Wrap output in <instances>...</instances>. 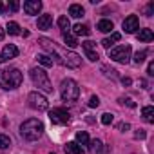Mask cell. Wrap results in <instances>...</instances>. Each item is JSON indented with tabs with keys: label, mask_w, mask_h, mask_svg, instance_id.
I'll return each mask as SVG.
<instances>
[{
	"label": "cell",
	"mask_w": 154,
	"mask_h": 154,
	"mask_svg": "<svg viewBox=\"0 0 154 154\" xmlns=\"http://www.w3.org/2000/svg\"><path fill=\"white\" fill-rule=\"evenodd\" d=\"M44 134V123L36 118H29L20 125V136L26 141H36Z\"/></svg>",
	"instance_id": "1"
},
{
	"label": "cell",
	"mask_w": 154,
	"mask_h": 154,
	"mask_svg": "<svg viewBox=\"0 0 154 154\" xmlns=\"http://www.w3.org/2000/svg\"><path fill=\"white\" fill-rule=\"evenodd\" d=\"M22 80H24V76L18 69H15V67L13 69H0V87L2 89H8V91L17 89V87H20Z\"/></svg>",
	"instance_id": "2"
},
{
	"label": "cell",
	"mask_w": 154,
	"mask_h": 154,
	"mask_svg": "<svg viewBox=\"0 0 154 154\" xmlns=\"http://www.w3.org/2000/svg\"><path fill=\"white\" fill-rule=\"evenodd\" d=\"M29 76H31L35 87H38V89L44 91V93H53V84H51V80H49L47 72H45L42 67H33V69L29 71Z\"/></svg>",
	"instance_id": "3"
},
{
	"label": "cell",
	"mask_w": 154,
	"mask_h": 154,
	"mask_svg": "<svg viewBox=\"0 0 154 154\" xmlns=\"http://www.w3.org/2000/svg\"><path fill=\"white\" fill-rule=\"evenodd\" d=\"M60 96H62L63 102H76V100H78V96H80L78 84H76L74 80H71V78L63 80L62 85H60Z\"/></svg>",
	"instance_id": "4"
},
{
	"label": "cell",
	"mask_w": 154,
	"mask_h": 154,
	"mask_svg": "<svg viewBox=\"0 0 154 154\" xmlns=\"http://www.w3.org/2000/svg\"><path fill=\"white\" fill-rule=\"evenodd\" d=\"M131 53H132L131 45L125 44V45H118L114 49H109V58L118 62V63H129L131 62Z\"/></svg>",
	"instance_id": "5"
},
{
	"label": "cell",
	"mask_w": 154,
	"mask_h": 154,
	"mask_svg": "<svg viewBox=\"0 0 154 154\" xmlns=\"http://www.w3.org/2000/svg\"><path fill=\"white\" fill-rule=\"evenodd\" d=\"M27 103H29V107L35 109V111H45V109L49 107L47 98H45L42 93H38V91L29 93V96H27Z\"/></svg>",
	"instance_id": "6"
},
{
	"label": "cell",
	"mask_w": 154,
	"mask_h": 154,
	"mask_svg": "<svg viewBox=\"0 0 154 154\" xmlns=\"http://www.w3.org/2000/svg\"><path fill=\"white\" fill-rule=\"evenodd\" d=\"M49 120H51L54 125H65V123L71 122V114H69L67 109H63V107H56V109L49 111Z\"/></svg>",
	"instance_id": "7"
},
{
	"label": "cell",
	"mask_w": 154,
	"mask_h": 154,
	"mask_svg": "<svg viewBox=\"0 0 154 154\" xmlns=\"http://www.w3.org/2000/svg\"><path fill=\"white\" fill-rule=\"evenodd\" d=\"M17 56H18V47L15 44H8V45H4L2 51H0V63H6V62L13 60Z\"/></svg>",
	"instance_id": "8"
},
{
	"label": "cell",
	"mask_w": 154,
	"mask_h": 154,
	"mask_svg": "<svg viewBox=\"0 0 154 154\" xmlns=\"http://www.w3.org/2000/svg\"><path fill=\"white\" fill-rule=\"evenodd\" d=\"M122 27H123V31H125L127 35L136 33V31L140 29V20H138V17H136V15H129V17L123 20Z\"/></svg>",
	"instance_id": "9"
},
{
	"label": "cell",
	"mask_w": 154,
	"mask_h": 154,
	"mask_svg": "<svg viewBox=\"0 0 154 154\" xmlns=\"http://www.w3.org/2000/svg\"><path fill=\"white\" fill-rule=\"evenodd\" d=\"M82 47H84V51H85V56H87L91 62H98V60H100L98 51H96V44H94V42L85 40V42H82Z\"/></svg>",
	"instance_id": "10"
},
{
	"label": "cell",
	"mask_w": 154,
	"mask_h": 154,
	"mask_svg": "<svg viewBox=\"0 0 154 154\" xmlns=\"http://www.w3.org/2000/svg\"><path fill=\"white\" fill-rule=\"evenodd\" d=\"M63 65H67V67H71V69H76V67H80L82 65V58H80V54H76V53H67L65 56H63Z\"/></svg>",
	"instance_id": "11"
},
{
	"label": "cell",
	"mask_w": 154,
	"mask_h": 154,
	"mask_svg": "<svg viewBox=\"0 0 154 154\" xmlns=\"http://www.w3.org/2000/svg\"><path fill=\"white\" fill-rule=\"evenodd\" d=\"M24 11H26V15H38L42 11V2L40 0H26Z\"/></svg>",
	"instance_id": "12"
},
{
	"label": "cell",
	"mask_w": 154,
	"mask_h": 154,
	"mask_svg": "<svg viewBox=\"0 0 154 154\" xmlns=\"http://www.w3.org/2000/svg\"><path fill=\"white\" fill-rule=\"evenodd\" d=\"M63 149H65V152H67V154H85L84 147H82V145H78L76 141H67Z\"/></svg>",
	"instance_id": "13"
},
{
	"label": "cell",
	"mask_w": 154,
	"mask_h": 154,
	"mask_svg": "<svg viewBox=\"0 0 154 154\" xmlns=\"http://www.w3.org/2000/svg\"><path fill=\"white\" fill-rule=\"evenodd\" d=\"M36 26H38V29H49L53 26V17L51 15H40Z\"/></svg>",
	"instance_id": "14"
},
{
	"label": "cell",
	"mask_w": 154,
	"mask_h": 154,
	"mask_svg": "<svg viewBox=\"0 0 154 154\" xmlns=\"http://www.w3.org/2000/svg\"><path fill=\"white\" fill-rule=\"evenodd\" d=\"M120 38H122V35H120V33H112L111 36H107V38H103V40H102V45H103L105 49H111L116 42H120Z\"/></svg>",
	"instance_id": "15"
},
{
	"label": "cell",
	"mask_w": 154,
	"mask_h": 154,
	"mask_svg": "<svg viewBox=\"0 0 154 154\" xmlns=\"http://www.w3.org/2000/svg\"><path fill=\"white\" fill-rule=\"evenodd\" d=\"M141 116L147 123H154V107L152 105H145L141 109Z\"/></svg>",
	"instance_id": "16"
},
{
	"label": "cell",
	"mask_w": 154,
	"mask_h": 154,
	"mask_svg": "<svg viewBox=\"0 0 154 154\" xmlns=\"http://www.w3.org/2000/svg\"><path fill=\"white\" fill-rule=\"evenodd\" d=\"M84 13H85V11H84V8H82L80 4H71V6H69V15H71L72 18H82Z\"/></svg>",
	"instance_id": "17"
},
{
	"label": "cell",
	"mask_w": 154,
	"mask_h": 154,
	"mask_svg": "<svg viewBox=\"0 0 154 154\" xmlns=\"http://www.w3.org/2000/svg\"><path fill=\"white\" fill-rule=\"evenodd\" d=\"M96 29H98V31H102V33H111V31L114 29V24H112L111 20H107V18H103V20H100V22H98V26H96Z\"/></svg>",
	"instance_id": "18"
},
{
	"label": "cell",
	"mask_w": 154,
	"mask_h": 154,
	"mask_svg": "<svg viewBox=\"0 0 154 154\" xmlns=\"http://www.w3.org/2000/svg\"><path fill=\"white\" fill-rule=\"evenodd\" d=\"M140 42H152L154 40V33L152 29H140V33L136 35Z\"/></svg>",
	"instance_id": "19"
},
{
	"label": "cell",
	"mask_w": 154,
	"mask_h": 154,
	"mask_svg": "<svg viewBox=\"0 0 154 154\" xmlns=\"http://www.w3.org/2000/svg\"><path fill=\"white\" fill-rule=\"evenodd\" d=\"M72 33H74V36H89V27L87 26H84V24H76L74 27H72Z\"/></svg>",
	"instance_id": "20"
},
{
	"label": "cell",
	"mask_w": 154,
	"mask_h": 154,
	"mask_svg": "<svg viewBox=\"0 0 154 154\" xmlns=\"http://www.w3.org/2000/svg\"><path fill=\"white\" fill-rule=\"evenodd\" d=\"M63 42H65V45H67V47H71V49H74L76 45H80V44H78V40H76V36H74V35H71V33H65V35H63Z\"/></svg>",
	"instance_id": "21"
},
{
	"label": "cell",
	"mask_w": 154,
	"mask_h": 154,
	"mask_svg": "<svg viewBox=\"0 0 154 154\" xmlns=\"http://www.w3.org/2000/svg\"><path fill=\"white\" fill-rule=\"evenodd\" d=\"M58 27L62 29V33H63V35H65V33H69V29H71V22H69V18H67L65 15L58 18Z\"/></svg>",
	"instance_id": "22"
},
{
	"label": "cell",
	"mask_w": 154,
	"mask_h": 154,
	"mask_svg": "<svg viewBox=\"0 0 154 154\" xmlns=\"http://www.w3.org/2000/svg\"><path fill=\"white\" fill-rule=\"evenodd\" d=\"M89 134L85 131H80V132H76V143L78 145H89Z\"/></svg>",
	"instance_id": "23"
},
{
	"label": "cell",
	"mask_w": 154,
	"mask_h": 154,
	"mask_svg": "<svg viewBox=\"0 0 154 154\" xmlns=\"http://www.w3.org/2000/svg\"><path fill=\"white\" fill-rule=\"evenodd\" d=\"M6 31H8L9 35H13V36H17V35H22V31H20V26H18L17 22H8V26H6Z\"/></svg>",
	"instance_id": "24"
},
{
	"label": "cell",
	"mask_w": 154,
	"mask_h": 154,
	"mask_svg": "<svg viewBox=\"0 0 154 154\" xmlns=\"http://www.w3.org/2000/svg\"><path fill=\"white\" fill-rule=\"evenodd\" d=\"M36 60H38V63L44 65V67H51V65H53V58L47 56V54H38Z\"/></svg>",
	"instance_id": "25"
},
{
	"label": "cell",
	"mask_w": 154,
	"mask_h": 154,
	"mask_svg": "<svg viewBox=\"0 0 154 154\" xmlns=\"http://www.w3.org/2000/svg\"><path fill=\"white\" fill-rule=\"evenodd\" d=\"M89 150H91L93 154L102 152V141H100V140H93V141H89Z\"/></svg>",
	"instance_id": "26"
},
{
	"label": "cell",
	"mask_w": 154,
	"mask_h": 154,
	"mask_svg": "<svg viewBox=\"0 0 154 154\" xmlns=\"http://www.w3.org/2000/svg\"><path fill=\"white\" fill-rule=\"evenodd\" d=\"M145 58H147V51H138V53L134 54V58H132V60H134V63H138V65H140V63H143V62H145Z\"/></svg>",
	"instance_id": "27"
},
{
	"label": "cell",
	"mask_w": 154,
	"mask_h": 154,
	"mask_svg": "<svg viewBox=\"0 0 154 154\" xmlns=\"http://www.w3.org/2000/svg\"><path fill=\"white\" fill-rule=\"evenodd\" d=\"M11 147V138L6 134H0V149H8Z\"/></svg>",
	"instance_id": "28"
},
{
	"label": "cell",
	"mask_w": 154,
	"mask_h": 154,
	"mask_svg": "<svg viewBox=\"0 0 154 154\" xmlns=\"http://www.w3.org/2000/svg\"><path fill=\"white\" fill-rule=\"evenodd\" d=\"M102 71H103V74L107 76V78H118V71H114V69H109L107 65H103V67H102Z\"/></svg>",
	"instance_id": "29"
},
{
	"label": "cell",
	"mask_w": 154,
	"mask_h": 154,
	"mask_svg": "<svg viewBox=\"0 0 154 154\" xmlns=\"http://www.w3.org/2000/svg\"><path fill=\"white\" fill-rule=\"evenodd\" d=\"M112 120H114V116H112L111 112H103V114H102V123H103V125H111Z\"/></svg>",
	"instance_id": "30"
},
{
	"label": "cell",
	"mask_w": 154,
	"mask_h": 154,
	"mask_svg": "<svg viewBox=\"0 0 154 154\" xmlns=\"http://www.w3.org/2000/svg\"><path fill=\"white\" fill-rule=\"evenodd\" d=\"M87 105H89L91 109L98 107V105H100V98H98V96H91V98H89V103H87Z\"/></svg>",
	"instance_id": "31"
},
{
	"label": "cell",
	"mask_w": 154,
	"mask_h": 154,
	"mask_svg": "<svg viewBox=\"0 0 154 154\" xmlns=\"http://www.w3.org/2000/svg\"><path fill=\"white\" fill-rule=\"evenodd\" d=\"M120 103H123V105H127V107H131V109L136 107V103H134L131 98H120Z\"/></svg>",
	"instance_id": "32"
},
{
	"label": "cell",
	"mask_w": 154,
	"mask_h": 154,
	"mask_svg": "<svg viewBox=\"0 0 154 154\" xmlns=\"http://www.w3.org/2000/svg\"><path fill=\"white\" fill-rule=\"evenodd\" d=\"M18 8H20V4L17 2V0H11V4L8 6V9H11L13 13H17V11H18Z\"/></svg>",
	"instance_id": "33"
},
{
	"label": "cell",
	"mask_w": 154,
	"mask_h": 154,
	"mask_svg": "<svg viewBox=\"0 0 154 154\" xmlns=\"http://www.w3.org/2000/svg\"><path fill=\"white\" fill-rule=\"evenodd\" d=\"M138 140H145V136H147V132L143 131V129H140V131H136V134H134Z\"/></svg>",
	"instance_id": "34"
},
{
	"label": "cell",
	"mask_w": 154,
	"mask_h": 154,
	"mask_svg": "<svg viewBox=\"0 0 154 154\" xmlns=\"http://www.w3.org/2000/svg\"><path fill=\"white\" fill-rule=\"evenodd\" d=\"M147 74H149V76H154V62H149V67H147Z\"/></svg>",
	"instance_id": "35"
},
{
	"label": "cell",
	"mask_w": 154,
	"mask_h": 154,
	"mask_svg": "<svg viewBox=\"0 0 154 154\" xmlns=\"http://www.w3.org/2000/svg\"><path fill=\"white\" fill-rule=\"evenodd\" d=\"M152 11H154V2H150L147 6V17H152Z\"/></svg>",
	"instance_id": "36"
},
{
	"label": "cell",
	"mask_w": 154,
	"mask_h": 154,
	"mask_svg": "<svg viewBox=\"0 0 154 154\" xmlns=\"http://www.w3.org/2000/svg\"><path fill=\"white\" fill-rule=\"evenodd\" d=\"M118 129L125 132V131H129V129H131V125H129V123H120V125H118Z\"/></svg>",
	"instance_id": "37"
},
{
	"label": "cell",
	"mask_w": 154,
	"mask_h": 154,
	"mask_svg": "<svg viewBox=\"0 0 154 154\" xmlns=\"http://www.w3.org/2000/svg\"><path fill=\"white\" fill-rule=\"evenodd\" d=\"M122 84H123V85H131V84H132V80H131V78H127V76H123V78H122Z\"/></svg>",
	"instance_id": "38"
},
{
	"label": "cell",
	"mask_w": 154,
	"mask_h": 154,
	"mask_svg": "<svg viewBox=\"0 0 154 154\" xmlns=\"http://www.w3.org/2000/svg\"><path fill=\"white\" fill-rule=\"evenodd\" d=\"M6 11H8V6L4 2H0V13H6Z\"/></svg>",
	"instance_id": "39"
},
{
	"label": "cell",
	"mask_w": 154,
	"mask_h": 154,
	"mask_svg": "<svg viewBox=\"0 0 154 154\" xmlns=\"http://www.w3.org/2000/svg\"><path fill=\"white\" fill-rule=\"evenodd\" d=\"M4 36H6V31H4L2 27H0V40H4Z\"/></svg>",
	"instance_id": "40"
},
{
	"label": "cell",
	"mask_w": 154,
	"mask_h": 154,
	"mask_svg": "<svg viewBox=\"0 0 154 154\" xmlns=\"http://www.w3.org/2000/svg\"><path fill=\"white\" fill-rule=\"evenodd\" d=\"M51 154H53V152H51Z\"/></svg>",
	"instance_id": "41"
}]
</instances>
